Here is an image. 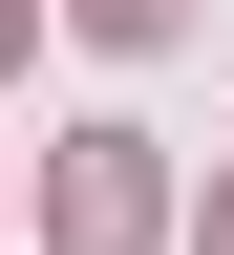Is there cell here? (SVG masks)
Masks as SVG:
<instances>
[{"label": "cell", "mask_w": 234, "mask_h": 255, "mask_svg": "<svg viewBox=\"0 0 234 255\" xmlns=\"http://www.w3.org/2000/svg\"><path fill=\"white\" fill-rule=\"evenodd\" d=\"M149 234V149L128 128H64V255H128Z\"/></svg>", "instance_id": "obj_1"}, {"label": "cell", "mask_w": 234, "mask_h": 255, "mask_svg": "<svg viewBox=\"0 0 234 255\" xmlns=\"http://www.w3.org/2000/svg\"><path fill=\"white\" fill-rule=\"evenodd\" d=\"M64 21H85V43H171L192 0H64Z\"/></svg>", "instance_id": "obj_2"}, {"label": "cell", "mask_w": 234, "mask_h": 255, "mask_svg": "<svg viewBox=\"0 0 234 255\" xmlns=\"http://www.w3.org/2000/svg\"><path fill=\"white\" fill-rule=\"evenodd\" d=\"M0 43H21V0H0Z\"/></svg>", "instance_id": "obj_3"}, {"label": "cell", "mask_w": 234, "mask_h": 255, "mask_svg": "<svg viewBox=\"0 0 234 255\" xmlns=\"http://www.w3.org/2000/svg\"><path fill=\"white\" fill-rule=\"evenodd\" d=\"M213 255H234V213H213Z\"/></svg>", "instance_id": "obj_4"}]
</instances>
